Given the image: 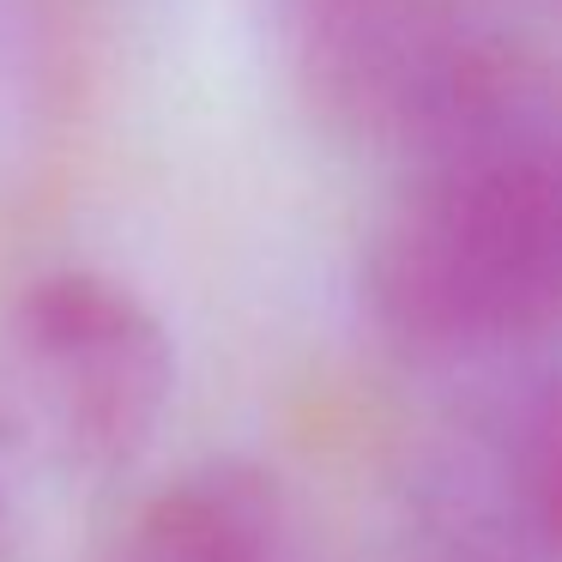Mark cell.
I'll return each instance as SVG.
<instances>
[{"instance_id": "5b68a950", "label": "cell", "mask_w": 562, "mask_h": 562, "mask_svg": "<svg viewBox=\"0 0 562 562\" xmlns=\"http://www.w3.org/2000/svg\"><path fill=\"white\" fill-rule=\"evenodd\" d=\"M508 490L514 508H520V526L550 557H562V369L526 400L520 424H514Z\"/></svg>"}, {"instance_id": "277c9868", "label": "cell", "mask_w": 562, "mask_h": 562, "mask_svg": "<svg viewBox=\"0 0 562 562\" xmlns=\"http://www.w3.org/2000/svg\"><path fill=\"white\" fill-rule=\"evenodd\" d=\"M103 562H303V538L267 465L200 460L127 520Z\"/></svg>"}, {"instance_id": "7a4b0ae2", "label": "cell", "mask_w": 562, "mask_h": 562, "mask_svg": "<svg viewBox=\"0 0 562 562\" xmlns=\"http://www.w3.org/2000/svg\"><path fill=\"white\" fill-rule=\"evenodd\" d=\"M176 400V345L146 296L49 272L0 321V562L43 532V502L122 477Z\"/></svg>"}, {"instance_id": "6da1fadb", "label": "cell", "mask_w": 562, "mask_h": 562, "mask_svg": "<svg viewBox=\"0 0 562 562\" xmlns=\"http://www.w3.org/2000/svg\"><path fill=\"white\" fill-rule=\"evenodd\" d=\"M369 315L412 351H502L562 327V110L526 74L441 146L363 255Z\"/></svg>"}, {"instance_id": "3957f363", "label": "cell", "mask_w": 562, "mask_h": 562, "mask_svg": "<svg viewBox=\"0 0 562 562\" xmlns=\"http://www.w3.org/2000/svg\"><path fill=\"white\" fill-rule=\"evenodd\" d=\"M279 31L296 86L327 122L417 158L514 74L460 0H279Z\"/></svg>"}]
</instances>
